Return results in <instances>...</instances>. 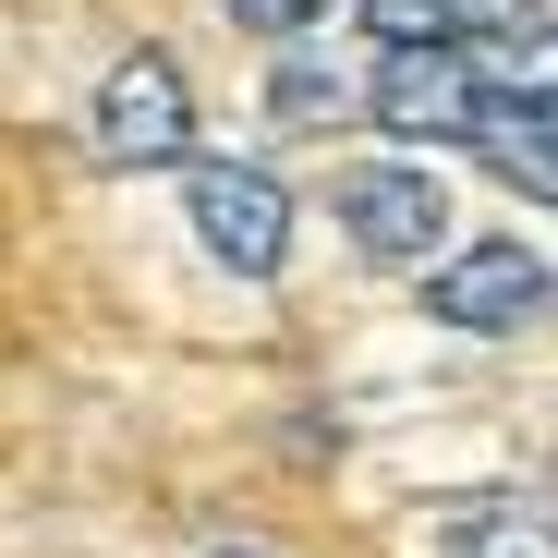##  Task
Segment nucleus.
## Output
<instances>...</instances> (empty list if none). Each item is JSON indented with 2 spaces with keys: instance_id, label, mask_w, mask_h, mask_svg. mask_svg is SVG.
Wrapping results in <instances>:
<instances>
[{
  "instance_id": "obj_4",
  "label": "nucleus",
  "mask_w": 558,
  "mask_h": 558,
  "mask_svg": "<svg viewBox=\"0 0 558 558\" xmlns=\"http://www.w3.org/2000/svg\"><path fill=\"white\" fill-rule=\"evenodd\" d=\"M558 304V267L534 243H461L449 267H425V316L461 328V340H510Z\"/></svg>"
},
{
  "instance_id": "obj_8",
  "label": "nucleus",
  "mask_w": 558,
  "mask_h": 558,
  "mask_svg": "<svg viewBox=\"0 0 558 558\" xmlns=\"http://www.w3.org/2000/svg\"><path fill=\"white\" fill-rule=\"evenodd\" d=\"M546 25V0H437V37L449 49H522Z\"/></svg>"
},
{
  "instance_id": "obj_3",
  "label": "nucleus",
  "mask_w": 558,
  "mask_h": 558,
  "mask_svg": "<svg viewBox=\"0 0 558 558\" xmlns=\"http://www.w3.org/2000/svg\"><path fill=\"white\" fill-rule=\"evenodd\" d=\"M182 207H195V243H207L231 279H279V255H292V195H279V170L182 158Z\"/></svg>"
},
{
  "instance_id": "obj_2",
  "label": "nucleus",
  "mask_w": 558,
  "mask_h": 558,
  "mask_svg": "<svg viewBox=\"0 0 558 558\" xmlns=\"http://www.w3.org/2000/svg\"><path fill=\"white\" fill-rule=\"evenodd\" d=\"M85 146H98L110 170H182L195 158V85H182V61L134 49L98 73V110H85Z\"/></svg>"
},
{
  "instance_id": "obj_6",
  "label": "nucleus",
  "mask_w": 558,
  "mask_h": 558,
  "mask_svg": "<svg viewBox=\"0 0 558 558\" xmlns=\"http://www.w3.org/2000/svg\"><path fill=\"white\" fill-rule=\"evenodd\" d=\"M474 158H486V182H510V195L558 207V122L522 98V85H498V98H486V122H474Z\"/></svg>"
},
{
  "instance_id": "obj_1",
  "label": "nucleus",
  "mask_w": 558,
  "mask_h": 558,
  "mask_svg": "<svg viewBox=\"0 0 558 558\" xmlns=\"http://www.w3.org/2000/svg\"><path fill=\"white\" fill-rule=\"evenodd\" d=\"M486 49H449V37H425V49H389L377 73H364V110H377L401 146H474V122H486Z\"/></svg>"
},
{
  "instance_id": "obj_9",
  "label": "nucleus",
  "mask_w": 558,
  "mask_h": 558,
  "mask_svg": "<svg viewBox=\"0 0 558 558\" xmlns=\"http://www.w3.org/2000/svg\"><path fill=\"white\" fill-rule=\"evenodd\" d=\"M352 98H364V85H340L328 61H279V85H267V110H279V122H340Z\"/></svg>"
},
{
  "instance_id": "obj_7",
  "label": "nucleus",
  "mask_w": 558,
  "mask_h": 558,
  "mask_svg": "<svg viewBox=\"0 0 558 558\" xmlns=\"http://www.w3.org/2000/svg\"><path fill=\"white\" fill-rule=\"evenodd\" d=\"M437 558H558V534L522 498H461V510H437Z\"/></svg>"
},
{
  "instance_id": "obj_5",
  "label": "nucleus",
  "mask_w": 558,
  "mask_h": 558,
  "mask_svg": "<svg viewBox=\"0 0 558 558\" xmlns=\"http://www.w3.org/2000/svg\"><path fill=\"white\" fill-rule=\"evenodd\" d=\"M340 231L377 255V267H425V255L449 243V182H437L425 158H364V170L340 182Z\"/></svg>"
},
{
  "instance_id": "obj_10",
  "label": "nucleus",
  "mask_w": 558,
  "mask_h": 558,
  "mask_svg": "<svg viewBox=\"0 0 558 558\" xmlns=\"http://www.w3.org/2000/svg\"><path fill=\"white\" fill-rule=\"evenodd\" d=\"M219 13L243 25V37H304V25H328L340 0H219Z\"/></svg>"
},
{
  "instance_id": "obj_12",
  "label": "nucleus",
  "mask_w": 558,
  "mask_h": 558,
  "mask_svg": "<svg viewBox=\"0 0 558 558\" xmlns=\"http://www.w3.org/2000/svg\"><path fill=\"white\" fill-rule=\"evenodd\" d=\"M364 25H377V49H425L437 37V0H352Z\"/></svg>"
},
{
  "instance_id": "obj_11",
  "label": "nucleus",
  "mask_w": 558,
  "mask_h": 558,
  "mask_svg": "<svg viewBox=\"0 0 558 558\" xmlns=\"http://www.w3.org/2000/svg\"><path fill=\"white\" fill-rule=\"evenodd\" d=\"M510 85H522V98H534V110L558 122V25H534V37L510 49Z\"/></svg>"
}]
</instances>
